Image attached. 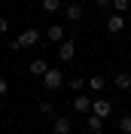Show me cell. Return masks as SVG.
<instances>
[{
	"mask_svg": "<svg viewBox=\"0 0 131 134\" xmlns=\"http://www.w3.org/2000/svg\"><path fill=\"white\" fill-rule=\"evenodd\" d=\"M95 3H98V6H110V3H113V0H95Z\"/></svg>",
	"mask_w": 131,
	"mask_h": 134,
	"instance_id": "obj_22",
	"label": "cell"
},
{
	"mask_svg": "<svg viewBox=\"0 0 131 134\" xmlns=\"http://www.w3.org/2000/svg\"><path fill=\"white\" fill-rule=\"evenodd\" d=\"M110 6H113L116 12H119V15H125V12H128V9H131V0H113Z\"/></svg>",
	"mask_w": 131,
	"mask_h": 134,
	"instance_id": "obj_14",
	"label": "cell"
},
{
	"mask_svg": "<svg viewBox=\"0 0 131 134\" xmlns=\"http://www.w3.org/2000/svg\"><path fill=\"white\" fill-rule=\"evenodd\" d=\"M43 85H46L49 92H61V85H64V73L55 70V67H49V70L43 73Z\"/></svg>",
	"mask_w": 131,
	"mask_h": 134,
	"instance_id": "obj_1",
	"label": "cell"
},
{
	"mask_svg": "<svg viewBox=\"0 0 131 134\" xmlns=\"http://www.w3.org/2000/svg\"><path fill=\"white\" fill-rule=\"evenodd\" d=\"M52 128H55V134H70V128H73V125H70V119H67V116H58Z\"/></svg>",
	"mask_w": 131,
	"mask_h": 134,
	"instance_id": "obj_10",
	"label": "cell"
},
{
	"mask_svg": "<svg viewBox=\"0 0 131 134\" xmlns=\"http://www.w3.org/2000/svg\"><path fill=\"white\" fill-rule=\"evenodd\" d=\"M91 113L101 116V119H107L110 113H113V104H110L107 98H98V100H91Z\"/></svg>",
	"mask_w": 131,
	"mask_h": 134,
	"instance_id": "obj_2",
	"label": "cell"
},
{
	"mask_svg": "<svg viewBox=\"0 0 131 134\" xmlns=\"http://www.w3.org/2000/svg\"><path fill=\"white\" fill-rule=\"evenodd\" d=\"M40 6H43V12H49V15H52V12H58V9H61V0H43Z\"/></svg>",
	"mask_w": 131,
	"mask_h": 134,
	"instance_id": "obj_13",
	"label": "cell"
},
{
	"mask_svg": "<svg viewBox=\"0 0 131 134\" xmlns=\"http://www.w3.org/2000/svg\"><path fill=\"white\" fill-rule=\"evenodd\" d=\"M89 88H91V92H101V88H104V76H91V79H89Z\"/></svg>",
	"mask_w": 131,
	"mask_h": 134,
	"instance_id": "obj_15",
	"label": "cell"
},
{
	"mask_svg": "<svg viewBox=\"0 0 131 134\" xmlns=\"http://www.w3.org/2000/svg\"><path fill=\"white\" fill-rule=\"evenodd\" d=\"M113 82H116V88H122V92H125V88H131V73H125V70H122V73H116Z\"/></svg>",
	"mask_w": 131,
	"mask_h": 134,
	"instance_id": "obj_12",
	"label": "cell"
},
{
	"mask_svg": "<svg viewBox=\"0 0 131 134\" xmlns=\"http://www.w3.org/2000/svg\"><path fill=\"white\" fill-rule=\"evenodd\" d=\"M64 37H67V31H64L61 25H49V27H46V40H52V43H61Z\"/></svg>",
	"mask_w": 131,
	"mask_h": 134,
	"instance_id": "obj_6",
	"label": "cell"
},
{
	"mask_svg": "<svg viewBox=\"0 0 131 134\" xmlns=\"http://www.w3.org/2000/svg\"><path fill=\"white\" fill-rule=\"evenodd\" d=\"M85 128H89L91 134L104 131V119H101V116H95V113H85Z\"/></svg>",
	"mask_w": 131,
	"mask_h": 134,
	"instance_id": "obj_5",
	"label": "cell"
},
{
	"mask_svg": "<svg viewBox=\"0 0 131 134\" xmlns=\"http://www.w3.org/2000/svg\"><path fill=\"white\" fill-rule=\"evenodd\" d=\"M107 31H110V34H119V31H125V18L119 15V12H116V15H110V18H107Z\"/></svg>",
	"mask_w": 131,
	"mask_h": 134,
	"instance_id": "obj_7",
	"label": "cell"
},
{
	"mask_svg": "<svg viewBox=\"0 0 131 134\" xmlns=\"http://www.w3.org/2000/svg\"><path fill=\"white\" fill-rule=\"evenodd\" d=\"M18 40H21V46H37V43H40V31H21V37H18Z\"/></svg>",
	"mask_w": 131,
	"mask_h": 134,
	"instance_id": "obj_8",
	"label": "cell"
},
{
	"mask_svg": "<svg viewBox=\"0 0 131 134\" xmlns=\"http://www.w3.org/2000/svg\"><path fill=\"white\" fill-rule=\"evenodd\" d=\"M67 85H70L73 92H82V88H85V79H70V82H67Z\"/></svg>",
	"mask_w": 131,
	"mask_h": 134,
	"instance_id": "obj_17",
	"label": "cell"
},
{
	"mask_svg": "<svg viewBox=\"0 0 131 134\" xmlns=\"http://www.w3.org/2000/svg\"><path fill=\"white\" fill-rule=\"evenodd\" d=\"M73 55H76V43L73 40H61L58 43V58L61 61H73Z\"/></svg>",
	"mask_w": 131,
	"mask_h": 134,
	"instance_id": "obj_3",
	"label": "cell"
},
{
	"mask_svg": "<svg viewBox=\"0 0 131 134\" xmlns=\"http://www.w3.org/2000/svg\"><path fill=\"white\" fill-rule=\"evenodd\" d=\"M40 113H43V116H52V104H49V100H40Z\"/></svg>",
	"mask_w": 131,
	"mask_h": 134,
	"instance_id": "obj_18",
	"label": "cell"
},
{
	"mask_svg": "<svg viewBox=\"0 0 131 134\" xmlns=\"http://www.w3.org/2000/svg\"><path fill=\"white\" fill-rule=\"evenodd\" d=\"M119 131H122V134H131V116H122V119H119Z\"/></svg>",
	"mask_w": 131,
	"mask_h": 134,
	"instance_id": "obj_16",
	"label": "cell"
},
{
	"mask_svg": "<svg viewBox=\"0 0 131 134\" xmlns=\"http://www.w3.org/2000/svg\"><path fill=\"white\" fill-rule=\"evenodd\" d=\"M18 134H25V131H18Z\"/></svg>",
	"mask_w": 131,
	"mask_h": 134,
	"instance_id": "obj_23",
	"label": "cell"
},
{
	"mask_svg": "<svg viewBox=\"0 0 131 134\" xmlns=\"http://www.w3.org/2000/svg\"><path fill=\"white\" fill-rule=\"evenodd\" d=\"M9 92V82H6V79H3V76H0V98H3V94H6Z\"/></svg>",
	"mask_w": 131,
	"mask_h": 134,
	"instance_id": "obj_20",
	"label": "cell"
},
{
	"mask_svg": "<svg viewBox=\"0 0 131 134\" xmlns=\"http://www.w3.org/2000/svg\"><path fill=\"white\" fill-rule=\"evenodd\" d=\"M9 49H12V52H18V49H25V46H21V40L15 37V40H9Z\"/></svg>",
	"mask_w": 131,
	"mask_h": 134,
	"instance_id": "obj_19",
	"label": "cell"
},
{
	"mask_svg": "<svg viewBox=\"0 0 131 134\" xmlns=\"http://www.w3.org/2000/svg\"><path fill=\"white\" fill-rule=\"evenodd\" d=\"M64 15H67V21L76 25V21H82V6H79V3H70V6L64 9Z\"/></svg>",
	"mask_w": 131,
	"mask_h": 134,
	"instance_id": "obj_9",
	"label": "cell"
},
{
	"mask_svg": "<svg viewBox=\"0 0 131 134\" xmlns=\"http://www.w3.org/2000/svg\"><path fill=\"white\" fill-rule=\"evenodd\" d=\"M46 70H49V64H46L43 58H34V61H31V73H34V76H43Z\"/></svg>",
	"mask_w": 131,
	"mask_h": 134,
	"instance_id": "obj_11",
	"label": "cell"
},
{
	"mask_svg": "<svg viewBox=\"0 0 131 134\" xmlns=\"http://www.w3.org/2000/svg\"><path fill=\"white\" fill-rule=\"evenodd\" d=\"M70 107H73V113H79V116H85V113H91V100L85 98V94H76V98L70 100Z\"/></svg>",
	"mask_w": 131,
	"mask_h": 134,
	"instance_id": "obj_4",
	"label": "cell"
},
{
	"mask_svg": "<svg viewBox=\"0 0 131 134\" xmlns=\"http://www.w3.org/2000/svg\"><path fill=\"white\" fill-rule=\"evenodd\" d=\"M6 31H9V21H6L3 15H0V34H6Z\"/></svg>",
	"mask_w": 131,
	"mask_h": 134,
	"instance_id": "obj_21",
	"label": "cell"
}]
</instances>
